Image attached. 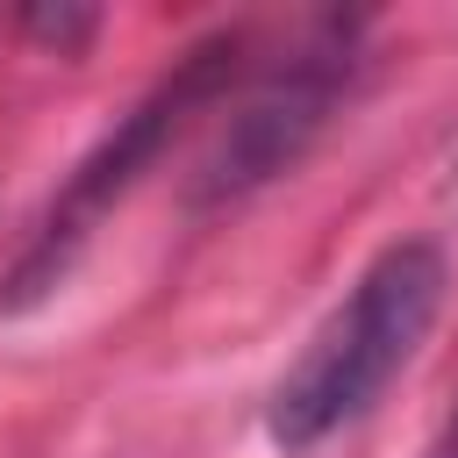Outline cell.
Masks as SVG:
<instances>
[{"label": "cell", "mask_w": 458, "mask_h": 458, "mask_svg": "<svg viewBox=\"0 0 458 458\" xmlns=\"http://www.w3.org/2000/svg\"><path fill=\"white\" fill-rule=\"evenodd\" d=\"M351 64H358V21H344V14L315 21L293 43V57H279L243 93L229 129L215 136V150H208V165L193 179V208L243 200V193L272 186L279 172H293L308 157V143L322 136V122L336 114V100L351 86Z\"/></svg>", "instance_id": "3"}, {"label": "cell", "mask_w": 458, "mask_h": 458, "mask_svg": "<svg viewBox=\"0 0 458 458\" xmlns=\"http://www.w3.org/2000/svg\"><path fill=\"white\" fill-rule=\"evenodd\" d=\"M444 458H458V422H451V444H444Z\"/></svg>", "instance_id": "5"}, {"label": "cell", "mask_w": 458, "mask_h": 458, "mask_svg": "<svg viewBox=\"0 0 458 458\" xmlns=\"http://www.w3.org/2000/svg\"><path fill=\"white\" fill-rule=\"evenodd\" d=\"M29 29H36L43 43H57V50H72V43H86V29H93V14H64V7L50 14V7H36V14H29Z\"/></svg>", "instance_id": "4"}, {"label": "cell", "mask_w": 458, "mask_h": 458, "mask_svg": "<svg viewBox=\"0 0 458 458\" xmlns=\"http://www.w3.org/2000/svg\"><path fill=\"white\" fill-rule=\"evenodd\" d=\"M444 250L408 236L394 250H379L358 286L336 301V315L308 336V351L293 358V372L272 386L265 408V437L279 451H315L322 437H336L344 422H358L394 372L422 351L437 308H444Z\"/></svg>", "instance_id": "1"}, {"label": "cell", "mask_w": 458, "mask_h": 458, "mask_svg": "<svg viewBox=\"0 0 458 458\" xmlns=\"http://www.w3.org/2000/svg\"><path fill=\"white\" fill-rule=\"evenodd\" d=\"M236 57H243V36L236 29H222V36H208V43H193L79 165H72V179H64V193L50 200V215L36 222V236H29V250H21V265H14V279H7V293H0V308L14 315V308H29V301H43L64 272H72V258H79V243L100 229V215L157 165V150L172 143V129L193 114V107H208L229 79H236Z\"/></svg>", "instance_id": "2"}]
</instances>
